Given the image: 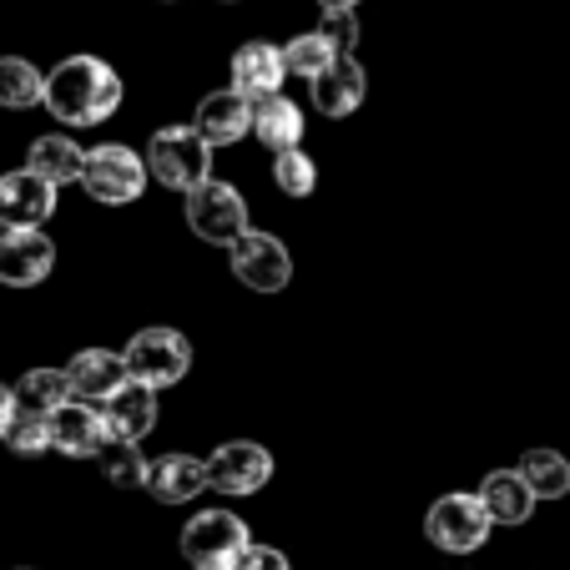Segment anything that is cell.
<instances>
[{
  "label": "cell",
  "instance_id": "cell-1",
  "mask_svg": "<svg viewBox=\"0 0 570 570\" xmlns=\"http://www.w3.org/2000/svg\"><path fill=\"white\" fill-rule=\"evenodd\" d=\"M121 107V76L101 56H66L46 76V111L66 127H101Z\"/></svg>",
  "mask_w": 570,
  "mask_h": 570
},
{
  "label": "cell",
  "instance_id": "cell-2",
  "mask_svg": "<svg viewBox=\"0 0 570 570\" xmlns=\"http://www.w3.org/2000/svg\"><path fill=\"white\" fill-rule=\"evenodd\" d=\"M147 173L173 193H193L213 177V147L197 137V127H161L147 141Z\"/></svg>",
  "mask_w": 570,
  "mask_h": 570
},
{
  "label": "cell",
  "instance_id": "cell-3",
  "mask_svg": "<svg viewBox=\"0 0 570 570\" xmlns=\"http://www.w3.org/2000/svg\"><path fill=\"white\" fill-rule=\"evenodd\" d=\"M183 213H187V227L203 243H217V248H233L237 237L248 233V203H243V193L233 183H217V177H207L203 187L187 193Z\"/></svg>",
  "mask_w": 570,
  "mask_h": 570
},
{
  "label": "cell",
  "instance_id": "cell-4",
  "mask_svg": "<svg viewBox=\"0 0 570 570\" xmlns=\"http://www.w3.org/2000/svg\"><path fill=\"white\" fill-rule=\"evenodd\" d=\"M147 177H151L147 157H137V151L121 147V141H101V147L87 151V177H81V187L107 207H127L147 193Z\"/></svg>",
  "mask_w": 570,
  "mask_h": 570
},
{
  "label": "cell",
  "instance_id": "cell-5",
  "mask_svg": "<svg viewBox=\"0 0 570 570\" xmlns=\"http://www.w3.org/2000/svg\"><path fill=\"white\" fill-rule=\"evenodd\" d=\"M127 374L147 389H173L187 379L193 368V344H187L177 328H141L127 344Z\"/></svg>",
  "mask_w": 570,
  "mask_h": 570
},
{
  "label": "cell",
  "instance_id": "cell-6",
  "mask_svg": "<svg viewBox=\"0 0 570 570\" xmlns=\"http://www.w3.org/2000/svg\"><path fill=\"white\" fill-rule=\"evenodd\" d=\"M490 510L480 505V495H444L430 505V515H424V535H430V546H440L444 556H470V550H480L484 540H490Z\"/></svg>",
  "mask_w": 570,
  "mask_h": 570
},
{
  "label": "cell",
  "instance_id": "cell-7",
  "mask_svg": "<svg viewBox=\"0 0 570 570\" xmlns=\"http://www.w3.org/2000/svg\"><path fill=\"white\" fill-rule=\"evenodd\" d=\"M177 546H183V556H187L193 570L197 566H223L227 570L253 540H248V525H243L233 510H203V515H193L183 525V540H177Z\"/></svg>",
  "mask_w": 570,
  "mask_h": 570
},
{
  "label": "cell",
  "instance_id": "cell-8",
  "mask_svg": "<svg viewBox=\"0 0 570 570\" xmlns=\"http://www.w3.org/2000/svg\"><path fill=\"white\" fill-rule=\"evenodd\" d=\"M227 258H233V278L248 283L253 293H283L293 283V258L273 233H253L248 227V233L227 248Z\"/></svg>",
  "mask_w": 570,
  "mask_h": 570
},
{
  "label": "cell",
  "instance_id": "cell-9",
  "mask_svg": "<svg viewBox=\"0 0 570 570\" xmlns=\"http://www.w3.org/2000/svg\"><path fill=\"white\" fill-rule=\"evenodd\" d=\"M273 480V454L253 440H227L207 460V490L217 495H258Z\"/></svg>",
  "mask_w": 570,
  "mask_h": 570
},
{
  "label": "cell",
  "instance_id": "cell-10",
  "mask_svg": "<svg viewBox=\"0 0 570 570\" xmlns=\"http://www.w3.org/2000/svg\"><path fill=\"white\" fill-rule=\"evenodd\" d=\"M56 268V243L41 227H0V283L6 288H36Z\"/></svg>",
  "mask_w": 570,
  "mask_h": 570
},
{
  "label": "cell",
  "instance_id": "cell-11",
  "mask_svg": "<svg viewBox=\"0 0 570 570\" xmlns=\"http://www.w3.org/2000/svg\"><path fill=\"white\" fill-rule=\"evenodd\" d=\"M107 444H111V430L97 404L71 399V404H61V410L51 414V450H61L66 460H97Z\"/></svg>",
  "mask_w": 570,
  "mask_h": 570
},
{
  "label": "cell",
  "instance_id": "cell-12",
  "mask_svg": "<svg viewBox=\"0 0 570 570\" xmlns=\"http://www.w3.org/2000/svg\"><path fill=\"white\" fill-rule=\"evenodd\" d=\"M66 379H71V399L97 404V410H101V404H111V399L131 384L127 358L111 354V348H81V354L66 364Z\"/></svg>",
  "mask_w": 570,
  "mask_h": 570
},
{
  "label": "cell",
  "instance_id": "cell-13",
  "mask_svg": "<svg viewBox=\"0 0 570 570\" xmlns=\"http://www.w3.org/2000/svg\"><path fill=\"white\" fill-rule=\"evenodd\" d=\"M56 213V187L31 167L0 177V223L6 227H41Z\"/></svg>",
  "mask_w": 570,
  "mask_h": 570
},
{
  "label": "cell",
  "instance_id": "cell-14",
  "mask_svg": "<svg viewBox=\"0 0 570 570\" xmlns=\"http://www.w3.org/2000/svg\"><path fill=\"white\" fill-rule=\"evenodd\" d=\"M283 76H288V61H283L278 46H268V41L237 46V56H233V91L237 97H248V101L283 97Z\"/></svg>",
  "mask_w": 570,
  "mask_h": 570
},
{
  "label": "cell",
  "instance_id": "cell-15",
  "mask_svg": "<svg viewBox=\"0 0 570 570\" xmlns=\"http://www.w3.org/2000/svg\"><path fill=\"white\" fill-rule=\"evenodd\" d=\"M197 137L207 141V147H227V141H243L253 131V101L237 97L233 87L227 91H213V97H203V107H197L193 117Z\"/></svg>",
  "mask_w": 570,
  "mask_h": 570
},
{
  "label": "cell",
  "instance_id": "cell-16",
  "mask_svg": "<svg viewBox=\"0 0 570 570\" xmlns=\"http://www.w3.org/2000/svg\"><path fill=\"white\" fill-rule=\"evenodd\" d=\"M308 87H313V107H318L323 117H348V111L364 107L368 76H364V66H358L354 56H338V61L328 66L318 81H308Z\"/></svg>",
  "mask_w": 570,
  "mask_h": 570
},
{
  "label": "cell",
  "instance_id": "cell-17",
  "mask_svg": "<svg viewBox=\"0 0 570 570\" xmlns=\"http://www.w3.org/2000/svg\"><path fill=\"white\" fill-rule=\"evenodd\" d=\"M207 490V464L193 460V454H161L147 470V495L161 500V505H187Z\"/></svg>",
  "mask_w": 570,
  "mask_h": 570
},
{
  "label": "cell",
  "instance_id": "cell-18",
  "mask_svg": "<svg viewBox=\"0 0 570 570\" xmlns=\"http://www.w3.org/2000/svg\"><path fill=\"white\" fill-rule=\"evenodd\" d=\"M101 414H107V430L117 444H137L151 434V424H157V389L137 384L131 379L127 389H121L111 404H101Z\"/></svg>",
  "mask_w": 570,
  "mask_h": 570
},
{
  "label": "cell",
  "instance_id": "cell-19",
  "mask_svg": "<svg viewBox=\"0 0 570 570\" xmlns=\"http://www.w3.org/2000/svg\"><path fill=\"white\" fill-rule=\"evenodd\" d=\"M480 505L490 510L495 525H525L530 510H535V490L525 484L520 470H490L480 484Z\"/></svg>",
  "mask_w": 570,
  "mask_h": 570
},
{
  "label": "cell",
  "instance_id": "cell-20",
  "mask_svg": "<svg viewBox=\"0 0 570 570\" xmlns=\"http://www.w3.org/2000/svg\"><path fill=\"white\" fill-rule=\"evenodd\" d=\"M253 137L278 157V151H293L303 141V107L288 97H268L253 101Z\"/></svg>",
  "mask_w": 570,
  "mask_h": 570
},
{
  "label": "cell",
  "instance_id": "cell-21",
  "mask_svg": "<svg viewBox=\"0 0 570 570\" xmlns=\"http://www.w3.org/2000/svg\"><path fill=\"white\" fill-rule=\"evenodd\" d=\"M26 167H31L36 177H46L51 187H66V183H81V177H87V151L76 147L71 137H36Z\"/></svg>",
  "mask_w": 570,
  "mask_h": 570
},
{
  "label": "cell",
  "instance_id": "cell-22",
  "mask_svg": "<svg viewBox=\"0 0 570 570\" xmlns=\"http://www.w3.org/2000/svg\"><path fill=\"white\" fill-rule=\"evenodd\" d=\"M16 404H21L26 414L51 420L61 404H71V379H66V368H31V374L16 384Z\"/></svg>",
  "mask_w": 570,
  "mask_h": 570
},
{
  "label": "cell",
  "instance_id": "cell-23",
  "mask_svg": "<svg viewBox=\"0 0 570 570\" xmlns=\"http://www.w3.org/2000/svg\"><path fill=\"white\" fill-rule=\"evenodd\" d=\"M36 101H46V76L21 56H0V107L26 111Z\"/></svg>",
  "mask_w": 570,
  "mask_h": 570
},
{
  "label": "cell",
  "instance_id": "cell-24",
  "mask_svg": "<svg viewBox=\"0 0 570 570\" xmlns=\"http://www.w3.org/2000/svg\"><path fill=\"white\" fill-rule=\"evenodd\" d=\"M520 474H525V484L535 490V500H560L570 495V460L556 450H530L525 460L515 464Z\"/></svg>",
  "mask_w": 570,
  "mask_h": 570
},
{
  "label": "cell",
  "instance_id": "cell-25",
  "mask_svg": "<svg viewBox=\"0 0 570 570\" xmlns=\"http://www.w3.org/2000/svg\"><path fill=\"white\" fill-rule=\"evenodd\" d=\"M283 61H288V76H303V81H318V76L338 61V51H334L328 41H323L318 31H308V36H293V41L283 46Z\"/></svg>",
  "mask_w": 570,
  "mask_h": 570
},
{
  "label": "cell",
  "instance_id": "cell-26",
  "mask_svg": "<svg viewBox=\"0 0 570 570\" xmlns=\"http://www.w3.org/2000/svg\"><path fill=\"white\" fill-rule=\"evenodd\" d=\"M101 460V474H107V484H117V490H147V470H151V460H141V450L137 444H117L111 440L107 450L97 454Z\"/></svg>",
  "mask_w": 570,
  "mask_h": 570
},
{
  "label": "cell",
  "instance_id": "cell-27",
  "mask_svg": "<svg viewBox=\"0 0 570 570\" xmlns=\"http://www.w3.org/2000/svg\"><path fill=\"white\" fill-rule=\"evenodd\" d=\"M273 183H278L288 197H308L313 187H318V167H313V157L298 147L278 151V157H273Z\"/></svg>",
  "mask_w": 570,
  "mask_h": 570
},
{
  "label": "cell",
  "instance_id": "cell-28",
  "mask_svg": "<svg viewBox=\"0 0 570 570\" xmlns=\"http://www.w3.org/2000/svg\"><path fill=\"white\" fill-rule=\"evenodd\" d=\"M6 444H11L16 454H41L51 450V420H41V414H16L11 434H6Z\"/></svg>",
  "mask_w": 570,
  "mask_h": 570
},
{
  "label": "cell",
  "instance_id": "cell-29",
  "mask_svg": "<svg viewBox=\"0 0 570 570\" xmlns=\"http://www.w3.org/2000/svg\"><path fill=\"white\" fill-rule=\"evenodd\" d=\"M318 36H323L328 46H334L338 56H354V41H358V21H354V11H323Z\"/></svg>",
  "mask_w": 570,
  "mask_h": 570
},
{
  "label": "cell",
  "instance_id": "cell-30",
  "mask_svg": "<svg viewBox=\"0 0 570 570\" xmlns=\"http://www.w3.org/2000/svg\"><path fill=\"white\" fill-rule=\"evenodd\" d=\"M227 570H293V566H288V556H283V550H273V546H248Z\"/></svg>",
  "mask_w": 570,
  "mask_h": 570
},
{
  "label": "cell",
  "instance_id": "cell-31",
  "mask_svg": "<svg viewBox=\"0 0 570 570\" xmlns=\"http://www.w3.org/2000/svg\"><path fill=\"white\" fill-rule=\"evenodd\" d=\"M16 414H21V404H16V389H11V384H0V440L11 434Z\"/></svg>",
  "mask_w": 570,
  "mask_h": 570
},
{
  "label": "cell",
  "instance_id": "cell-32",
  "mask_svg": "<svg viewBox=\"0 0 570 570\" xmlns=\"http://www.w3.org/2000/svg\"><path fill=\"white\" fill-rule=\"evenodd\" d=\"M358 0H318V11H354Z\"/></svg>",
  "mask_w": 570,
  "mask_h": 570
},
{
  "label": "cell",
  "instance_id": "cell-33",
  "mask_svg": "<svg viewBox=\"0 0 570 570\" xmlns=\"http://www.w3.org/2000/svg\"><path fill=\"white\" fill-rule=\"evenodd\" d=\"M197 570H223V566H197Z\"/></svg>",
  "mask_w": 570,
  "mask_h": 570
}]
</instances>
